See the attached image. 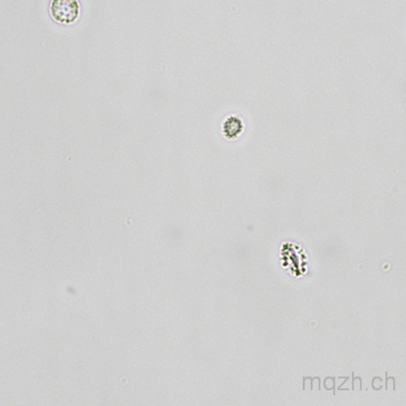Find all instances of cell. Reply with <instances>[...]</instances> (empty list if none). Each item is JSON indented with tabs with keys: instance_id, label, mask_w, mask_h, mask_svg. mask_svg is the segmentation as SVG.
<instances>
[{
	"instance_id": "cell-2",
	"label": "cell",
	"mask_w": 406,
	"mask_h": 406,
	"mask_svg": "<svg viewBox=\"0 0 406 406\" xmlns=\"http://www.w3.org/2000/svg\"><path fill=\"white\" fill-rule=\"evenodd\" d=\"M243 130V123L239 118L236 117H229L224 122L223 131L225 136L229 139H233L238 137Z\"/></svg>"
},
{
	"instance_id": "cell-1",
	"label": "cell",
	"mask_w": 406,
	"mask_h": 406,
	"mask_svg": "<svg viewBox=\"0 0 406 406\" xmlns=\"http://www.w3.org/2000/svg\"><path fill=\"white\" fill-rule=\"evenodd\" d=\"M51 13L57 23L70 25L79 17L80 5L78 0H52Z\"/></svg>"
}]
</instances>
